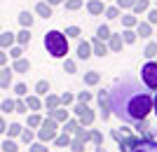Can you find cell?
<instances>
[{
  "instance_id": "1",
  "label": "cell",
  "mask_w": 157,
  "mask_h": 152,
  "mask_svg": "<svg viewBox=\"0 0 157 152\" xmlns=\"http://www.w3.org/2000/svg\"><path fill=\"white\" fill-rule=\"evenodd\" d=\"M108 96H110V113L117 115L120 122H127V124L148 119L152 110L150 91H145L131 75L115 80L113 89H108Z\"/></svg>"
},
{
  "instance_id": "2",
  "label": "cell",
  "mask_w": 157,
  "mask_h": 152,
  "mask_svg": "<svg viewBox=\"0 0 157 152\" xmlns=\"http://www.w3.org/2000/svg\"><path fill=\"white\" fill-rule=\"evenodd\" d=\"M45 49L52 59H66V54H68V38L61 31H47L45 33Z\"/></svg>"
},
{
  "instance_id": "3",
  "label": "cell",
  "mask_w": 157,
  "mask_h": 152,
  "mask_svg": "<svg viewBox=\"0 0 157 152\" xmlns=\"http://www.w3.org/2000/svg\"><path fill=\"white\" fill-rule=\"evenodd\" d=\"M56 133H59V124H56L52 117H47V119H42V124L38 126L35 138H38L40 143H49V140L56 138Z\"/></svg>"
},
{
  "instance_id": "4",
  "label": "cell",
  "mask_w": 157,
  "mask_h": 152,
  "mask_svg": "<svg viewBox=\"0 0 157 152\" xmlns=\"http://www.w3.org/2000/svg\"><path fill=\"white\" fill-rule=\"evenodd\" d=\"M141 80H143L145 89L157 91V61H148V63L141 68Z\"/></svg>"
},
{
  "instance_id": "5",
  "label": "cell",
  "mask_w": 157,
  "mask_h": 152,
  "mask_svg": "<svg viewBox=\"0 0 157 152\" xmlns=\"http://www.w3.org/2000/svg\"><path fill=\"white\" fill-rule=\"evenodd\" d=\"M73 113H75V117H78L80 126H89L94 124V110L87 103H78V106L73 108Z\"/></svg>"
},
{
  "instance_id": "6",
  "label": "cell",
  "mask_w": 157,
  "mask_h": 152,
  "mask_svg": "<svg viewBox=\"0 0 157 152\" xmlns=\"http://www.w3.org/2000/svg\"><path fill=\"white\" fill-rule=\"evenodd\" d=\"M96 98H98V106H101V117H103V122L108 117H110V96H108V91H98L96 94Z\"/></svg>"
},
{
  "instance_id": "7",
  "label": "cell",
  "mask_w": 157,
  "mask_h": 152,
  "mask_svg": "<svg viewBox=\"0 0 157 152\" xmlns=\"http://www.w3.org/2000/svg\"><path fill=\"white\" fill-rule=\"evenodd\" d=\"M89 45H92V54H96V56H101V59H103L105 54H108V45H105L103 40L94 38L92 42H89Z\"/></svg>"
},
{
  "instance_id": "8",
  "label": "cell",
  "mask_w": 157,
  "mask_h": 152,
  "mask_svg": "<svg viewBox=\"0 0 157 152\" xmlns=\"http://www.w3.org/2000/svg\"><path fill=\"white\" fill-rule=\"evenodd\" d=\"M89 56H92V45H89L87 40H80V42H78V59L87 61Z\"/></svg>"
},
{
  "instance_id": "9",
  "label": "cell",
  "mask_w": 157,
  "mask_h": 152,
  "mask_svg": "<svg viewBox=\"0 0 157 152\" xmlns=\"http://www.w3.org/2000/svg\"><path fill=\"white\" fill-rule=\"evenodd\" d=\"M24 103H26V108L31 110V113H38L40 108H42V101H40V96H35V94L24 96Z\"/></svg>"
},
{
  "instance_id": "10",
  "label": "cell",
  "mask_w": 157,
  "mask_h": 152,
  "mask_svg": "<svg viewBox=\"0 0 157 152\" xmlns=\"http://www.w3.org/2000/svg\"><path fill=\"white\" fill-rule=\"evenodd\" d=\"M105 5H103V0H89L87 2V12L92 14V17H98V14H103Z\"/></svg>"
},
{
  "instance_id": "11",
  "label": "cell",
  "mask_w": 157,
  "mask_h": 152,
  "mask_svg": "<svg viewBox=\"0 0 157 152\" xmlns=\"http://www.w3.org/2000/svg\"><path fill=\"white\" fill-rule=\"evenodd\" d=\"M17 40H14V33L12 31H0V49H10Z\"/></svg>"
},
{
  "instance_id": "12",
  "label": "cell",
  "mask_w": 157,
  "mask_h": 152,
  "mask_svg": "<svg viewBox=\"0 0 157 152\" xmlns=\"http://www.w3.org/2000/svg\"><path fill=\"white\" fill-rule=\"evenodd\" d=\"M35 14H38V17H42V19H49V17H52V5H49L47 0L38 2V5H35Z\"/></svg>"
},
{
  "instance_id": "13",
  "label": "cell",
  "mask_w": 157,
  "mask_h": 152,
  "mask_svg": "<svg viewBox=\"0 0 157 152\" xmlns=\"http://www.w3.org/2000/svg\"><path fill=\"white\" fill-rule=\"evenodd\" d=\"M14 40H17L19 47H26L31 42V28H21L19 33H14Z\"/></svg>"
},
{
  "instance_id": "14",
  "label": "cell",
  "mask_w": 157,
  "mask_h": 152,
  "mask_svg": "<svg viewBox=\"0 0 157 152\" xmlns=\"http://www.w3.org/2000/svg\"><path fill=\"white\" fill-rule=\"evenodd\" d=\"M47 115H49V117H52L54 119V122H56V124H59V122H66V119H68V110H66V108H54V110H49V113H47Z\"/></svg>"
},
{
  "instance_id": "15",
  "label": "cell",
  "mask_w": 157,
  "mask_h": 152,
  "mask_svg": "<svg viewBox=\"0 0 157 152\" xmlns=\"http://www.w3.org/2000/svg\"><path fill=\"white\" fill-rule=\"evenodd\" d=\"M12 68H2V73H0V89H10V84H12Z\"/></svg>"
},
{
  "instance_id": "16",
  "label": "cell",
  "mask_w": 157,
  "mask_h": 152,
  "mask_svg": "<svg viewBox=\"0 0 157 152\" xmlns=\"http://www.w3.org/2000/svg\"><path fill=\"white\" fill-rule=\"evenodd\" d=\"M122 35H113L110 33V38H108V52H122Z\"/></svg>"
},
{
  "instance_id": "17",
  "label": "cell",
  "mask_w": 157,
  "mask_h": 152,
  "mask_svg": "<svg viewBox=\"0 0 157 152\" xmlns=\"http://www.w3.org/2000/svg\"><path fill=\"white\" fill-rule=\"evenodd\" d=\"M12 70H14V73H28V70H31V61L21 56V59H17L12 63Z\"/></svg>"
},
{
  "instance_id": "18",
  "label": "cell",
  "mask_w": 157,
  "mask_h": 152,
  "mask_svg": "<svg viewBox=\"0 0 157 152\" xmlns=\"http://www.w3.org/2000/svg\"><path fill=\"white\" fill-rule=\"evenodd\" d=\"M136 35H141V38H150V35H152V26L148 24V21H138V24H136Z\"/></svg>"
},
{
  "instance_id": "19",
  "label": "cell",
  "mask_w": 157,
  "mask_h": 152,
  "mask_svg": "<svg viewBox=\"0 0 157 152\" xmlns=\"http://www.w3.org/2000/svg\"><path fill=\"white\" fill-rule=\"evenodd\" d=\"M21 131H24V126H21L19 122H12V124H7V129H5L7 138H17V136H21Z\"/></svg>"
},
{
  "instance_id": "20",
  "label": "cell",
  "mask_w": 157,
  "mask_h": 152,
  "mask_svg": "<svg viewBox=\"0 0 157 152\" xmlns=\"http://www.w3.org/2000/svg\"><path fill=\"white\" fill-rule=\"evenodd\" d=\"M134 152H157V140H141V145L136 147Z\"/></svg>"
},
{
  "instance_id": "21",
  "label": "cell",
  "mask_w": 157,
  "mask_h": 152,
  "mask_svg": "<svg viewBox=\"0 0 157 152\" xmlns=\"http://www.w3.org/2000/svg\"><path fill=\"white\" fill-rule=\"evenodd\" d=\"M33 14L28 12V9H24V12H19V24H21V28H31L33 26Z\"/></svg>"
},
{
  "instance_id": "22",
  "label": "cell",
  "mask_w": 157,
  "mask_h": 152,
  "mask_svg": "<svg viewBox=\"0 0 157 152\" xmlns=\"http://www.w3.org/2000/svg\"><path fill=\"white\" fill-rule=\"evenodd\" d=\"M61 106V101H59V96L56 94H47L45 96V108H47V113L49 110H54V108H59Z\"/></svg>"
},
{
  "instance_id": "23",
  "label": "cell",
  "mask_w": 157,
  "mask_h": 152,
  "mask_svg": "<svg viewBox=\"0 0 157 152\" xmlns=\"http://www.w3.org/2000/svg\"><path fill=\"white\" fill-rule=\"evenodd\" d=\"M101 82V73L98 70H89V73H85V84L87 87H94Z\"/></svg>"
},
{
  "instance_id": "24",
  "label": "cell",
  "mask_w": 157,
  "mask_h": 152,
  "mask_svg": "<svg viewBox=\"0 0 157 152\" xmlns=\"http://www.w3.org/2000/svg\"><path fill=\"white\" fill-rule=\"evenodd\" d=\"M71 133H56V138H54V145H56V147H68V145H71Z\"/></svg>"
},
{
  "instance_id": "25",
  "label": "cell",
  "mask_w": 157,
  "mask_h": 152,
  "mask_svg": "<svg viewBox=\"0 0 157 152\" xmlns=\"http://www.w3.org/2000/svg\"><path fill=\"white\" fill-rule=\"evenodd\" d=\"M49 94V82L47 80H38L35 82V96H47Z\"/></svg>"
},
{
  "instance_id": "26",
  "label": "cell",
  "mask_w": 157,
  "mask_h": 152,
  "mask_svg": "<svg viewBox=\"0 0 157 152\" xmlns=\"http://www.w3.org/2000/svg\"><path fill=\"white\" fill-rule=\"evenodd\" d=\"M78 126H80L78 117H68V119L63 122V131H66V133H75V131H78Z\"/></svg>"
},
{
  "instance_id": "27",
  "label": "cell",
  "mask_w": 157,
  "mask_h": 152,
  "mask_svg": "<svg viewBox=\"0 0 157 152\" xmlns=\"http://www.w3.org/2000/svg\"><path fill=\"white\" fill-rule=\"evenodd\" d=\"M40 124H42V117H40L38 113H31L26 117V126H28V129H38Z\"/></svg>"
},
{
  "instance_id": "28",
  "label": "cell",
  "mask_w": 157,
  "mask_h": 152,
  "mask_svg": "<svg viewBox=\"0 0 157 152\" xmlns=\"http://www.w3.org/2000/svg\"><path fill=\"white\" fill-rule=\"evenodd\" d=\"M122 35V42H124V45H134V42H136V31H131V28H124V33H120Z\"/></svg>"
},
{
  "instance_id": "29",
  "label": "cell",
  "mask_w": 157,
  "mask_h": 152,
  "mask_svg": "<svg viewBox=\"0 0 157 152\" xmlns=\"http://www.w3.org/2000/svg\"><path fill=\"white\" fill-rule=\"evenodd\" d=\"M143 56H145L148 61H152V59H155V56H157V42H152V40H150V42L145 45V52H143Z\"/></svg>"
},
{
  "instance_id": "30",
  "label": "cell",
  "mask_w": 157,
  "mask_h": 152,
  "mask_svg": "<svg viewBox=\"0 0 157 152\" xmlns=\"http://www.w3.org/2000/svg\"><path fill=\"white\" fill-rule=\"evenodd\" d=\"M120 19H122V26L124 28H136V24H138V19L134 17V14H122Z\"/></svg>"
},
{
  "instance_id": "31",
  "label": "cell",
  "mask_w": 157,
  "mask_h": 152,
  "mask_svg": "<svg viewBox=\"0 0 157 152\" xmlns=\"http://www.w3.org/2000/svg\"><path fill=\"white\" fill-rule=\"evenodd\" d=\"M148 7H150V2H148V0H136L131 9H134V14H143V12H148Z\"/></svg>"
},
{
  "instance_id": "32",
  "label": "cell",
  "mask_w": 157,
  "mask_h": 152,
  "mask_svg": "<svg viewBox=\"0 0 157 152\" xmlns=\"http://www.w3.org/2000/svg\"><path fill=\"white\" fill-rule=\"evenodd\" d=\"M96 38H98V40H103V42H105V40L110 38V26H105V24H101V26L96 28Z\"/></svg>"
},
{
  "instance_id": "33",
  "label": "cell",
  "mask_w": 157,
  "mask_h": 152,
  "mask_svg": "<svg viewBox=\"0 0 157 152\" xmlns=\"http://www.w3.org/2000/svg\"><path fill=\"white\" fill-rule=\"evenodd\" d=\"M0 152H19V145H17L12 138H7L5 143L0 145Z\"/></svg>"
},
{
  "instance_id": "34",
  "label": "cell",
  "mask_w": 157,
  "mask_h": 152,
  "mask_svg": "<svg viewBox=\"0 0 157 152\" xmlns=\"http://www.w3.org/2000/svg\"><path fill=\"white\" fill-rule=\"evenodd\" d=\"M103 14H105V19H120L122 9H120L117 5H115V7H105V9H103Z\"/></svg>"
},
{
  "instance_id": "35",
  "label": "cell",
  "mask_w": 157,
  "mask_h": 152,
  "mask_svg": "<svg viewBox=\"0 0 157 152\" xmlns=\"http://www.w3.org/2000/svg\"><path fill=\"white\" fill-rule=\"evenodd\" d=\"M14 96H17V98H24V96H28V87L24 84V82H17V84H14Z\"/></svg>"
},
{
  "instance_id": "36",
  "label": "cell",
  "mask_w": 157,
  "mask_h": 152,
  "mask_svg": "<svg viewBox=\"0 0 157 152\" xmlns=\"http://www.w3.org/2000/svg\"><path fill=\"white\" fill-rule=\"evenodd\" d=\"M12 61H17V59H21L24 56V47H19V45H12L10 47V54H7Z\"/></svg>"
},
{
  "instance_id": "37",
  "label": "cell",
  "mask_w": 157,
  "mask_h": 152,
  "mask_svg": "<svg viewBox=\"0 0 157 152\" xmlns=\"http://www.w3.org/2000/svg\"><path fill=\"white\" fill-rule=\"evenodd\" d=\"M0 113H2V115L14 113V101H12V98H5L2 103H0Z\"/></svg>"
},
{
  "instance_id": "38",
  "label": "cell",
  "mask_w": 157,
  "mask_h": 152,
  "mask_svg": "<svg viewBox=\"0 0 157 152\" xmlns=\"http://www.w3.org/2000/svg\"><path fill=\"white\" fill-rule=\"evenodd\" d=\"M14 113L28 115V108H26V103H24V98H17V101H14Z\"/></svg>"
},
{
  "instance_id": "39",
  "label": "cell",
  "mask_w": 157,
  "mask_h": 152,
  "mask_svg": "<svg viewBox=\"0 0 157 152\" xmlns=\"http://www.w3.org/2000/svg\"><path fill=\"white\" fill-rule=\"evenodd\" d=\"M21 140H24V143H26V145H31L33 140H35V133H33L31 129H28V126H26V129H24V131H21Z\"/></svg>"
},
{
  "instance_id": "40",
  "label": "cell",
  "mask_w": 157,
  "mask_h": 152,
  "mask_svg": "<svg viewBox=\"0 0 157 152\" xmlns=\"http://www.w3.org/2000/svg\"><path fill=\"white\" fill-rule=\"evenodd\" d=\"M63 35L66 38H80V35H82V31H80V26H68L63 31Z\"/></svg>"
},
{
  "instance_id": "41",
  "label": "cell",
  "mask_w": 157,
  "mask_h": 152,
  "mask_svg": "<svg viewBox=\"0 0 157 152\" xmlns=\"http://www.w3.org/2000/svg\"><path fill=\"white\" fill-rule=\"evenodd\" d=\"M89 140L94 145H103V133L101 131H89Z\"/></svg>"
},
{
  "instance_id": "42",
  "label": "cell",
  "mask_w": 157,
  "mask_h": 152,
  "mask_svg": "<svg viewBox=\"0 0 157 152\" xmlns=\"http://www.w3.org/2000/svg\"><path fill=\"white\" fill-rule=\"evenodd\" d=\"M68 147H71L73 152H85V143H82L80 138H73V140H71V145H68Z\"/></svg>"
},
{
  "instance_id": "43",
  "label": "cell",
  "mask_w": 157,
  "mask_h": 152,
  "mask_svg": "<svg viewBox=\"0 0 157 152\" xmlns=\"http://www.w3.org/2000/svg\"><path fill=\"white\" fill-rule=\"evenodd\" d=\"M28 150L31 152H47V143H40V140L35 143V140H33L31 145H28Z\"/></svg>"
},
{
  "instance_id": "44",
  "label": "cell",
  "mask_w": 157,
  "mask_h": 152,
  "mask_svg": "<svg viewBox=\"0 0 157 152\" xmlns=\"http://www.w3.org/2000/svg\"><path fill=\"white\" fill-rule=\"evenodd\" d=\"M63 73H78V66H75V61H73V59L63 61Z\"/></svg>"
},
{
  "instance_id": "45",
  "label": "cell",
  "mask_w": 157,
  "mask_h": 152,
  "mask_svg": "<svg viewBox=\"0 0 157 152\" xmlns=\"http://www.w3.org/2000/svg\"><path fill=\"white\" fill-rule=\"evenodd\" d=\"M75 138H80L82 143H87V140H89V131H87L85 126H78V131H75Z\"/></svg>"
},
{
  "instance_id": "46",
  "label": "cell",
  "mask_w": 157,
  "mask_h": 152,
  "mask_svg": "<svg viewBox=\"0 0 157 152\" xmlns=\"http://www.w3.org/2000/svg\"><path fill=\"white\" fill-rule=\"evenodd\" d=\"M59 101H61V106H71V103H73V94L71 91H63V94H61V96H59Z\"/></svg>"
},
{
  "instance_id": "47",
  "label": "cell",
  "mask_w": 157,
  "mask_h": 152,
  "mask_svg": "<svg viewBox=\"0 0 157 152\" xmlns=\"http://www.w3.org/2000/svg\"><path fill=\"white\" fill-rule=\"evenodd\" d=\"M80 7H82V0H66V9L75 12V9H80Z\"/></svg>"
},
{
  "instance_id": "48",
  "label": "cell",
  "mask_w": 157,
  "mask_h": 152,
  "mask_svg": "<svg viewBox=\"0 0 157 152\" xmlns=\"http://www.w3.org/2000/svg\"><path fill=\"white\" fill-rule=\"evenodd\" d=\"M134 2H136V0H117V7L120 9H131Z\"/></svg>"
},
{
  "instance_id": "49",
  "label": "cell",
  "mask_w": 157,
  "mask_h": 152,
  "mask_svg": "<svg viewBox=\"0 0 157 152\" xmlns=\"http://www.w3.org/2000/svg\"><path fill=\"white\" fill-rule=\"evenodd\" d=\"M89 101H92V94L89 91H80L78 94V103H89Z\"/></svg>"
},
{
  "instance_id": "50",
  "label": "cell",
  "mask_w": 157,
  "mask_h": 152,
  "mask_svg": "<svg viewBox=\"0 0 157 152\" xmlns=\"http://www.w3.org/2000/svg\"><path fill=\"white\" fill-rule=\"evenodd\" d=\"M148 24H150V26H157V9H150V12H148Z\"/></svg>"
},
{
  "instance_id": "51",
  "label": "cell",
  "mask_w": 157,
  "mask_h": 152,
  "mask_svg": "<svg viewBox=\"0 0 157 152\" xmlns=\"http://www.w3.org/2000/svg\"><path fill=\"white\" fill-rule=\"evenodd\" d=\"M134 126H136V131H141V133L148 131V119H141V122H136Z\"/></svg>"
},
{
  "instance_id": "52",
  "label": "cell",
  "mask_w": 157,
  "mask_h": 152,
  "mask_svg": "<svg viewBox=\"0 0 157 152\" xmlns=\"http://www.w3.org/2000/svg\"><path fill=\"white\" fill-rule=\"evenodd\" d=\"M7 59H10V56L5 54V49H0V66H2V68L7 66Z\"/></svg>"
},
{
  "instance_id": "53",
  "label": "cell",
  "mask_w": 157,
  "mask_h": 152,
  "mask_svg": "<svg viewBox=\"0 0 157 152\" xmlns=\"http://www.w3.org/2000/svg\"><path fill=\"white\" fill-rule=\"evenodd\" d=\"M5 129H7V122H5V117L0 115V133H5Z\"/></svg>"
},
{
  "instance_id": "54",
  "label": "cell",
  "mask_w": 157,
  "mask_h": 152,
  "mask_svg": "<svg viewBox=\"0 0 157 152\" xmlns=\"http://www.w3.org/2000/svg\"><path fill=\"white\" fill-rule=\"evenodd\" d=\"M152 110H155V115H157V94L152 96Z\"/></svg>"
},
{
  "instance_id": "55",
  "label": "cell",
  "mask_w": 157,
  "mask_h": 152,
  "mask_svg": "<svg viewBox=\"0 0 157 152\" xmlns=\"http://www.w3.org/2000/svg\"><path fill=\"white\" fill-rule=\"evenodd\" d=\"M49 5H61V2H66V0H47Z\"/></svg>"
},
{
  "instance_id": "56",
  "label": "cell",
  "mask_w": 157,
  "mask_h": 152,
  "mask_svg": "<svg viewBox=\"0 0 157 152\" xmlns=\"http://www.w3.org/2000/svg\"><path fill=\"white\" fill-rule=\"evenodd\" d=\"M96 152H105V147L103 145H96Z\"/></svg>"
},
{
  "instance_id": "57",
  "label": "cell",
  "mask_w": 157,
  "mask_h": 152,
  "mask_svg": "<svg viewBox=\"0 0 157 152\" xmlns=\"http://www.w3.org/2000/svg\"><path fill=\"white\" fill-rule=\"evenodd\" d=\"M0 73H2V66H0Z\"/></svg>"
}]
</instances>
